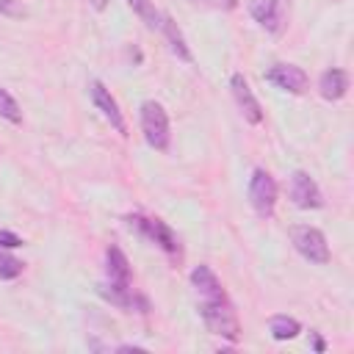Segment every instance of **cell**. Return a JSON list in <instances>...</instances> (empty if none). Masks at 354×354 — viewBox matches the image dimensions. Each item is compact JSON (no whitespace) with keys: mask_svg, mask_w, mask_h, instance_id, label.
I'll return each mask as SVG.
<instances>
[{"mask_svg":"<svg viewBox=\"0 0 354 354\" xmlns=\"http://www.w3.org/2000/svg\"><path fill=\"white\" fill-rule=\"evenodd\" d=\"M199 315H202L205 326H207L213 335H221V337H227L230 343H235V340L241 337V324H238V315H235L230 299L199 301Z\"/></svg>","mask_w":354,"mask_h":354,"instance_id":"6da1fadb","label":"cell"},{"mask_svg":"<svg viewBox=\"0 0 354 354\" xmlns=\"http://www.w3.org/2000/svg\"><path fill=\"white\" fill-rule=\"evenodd\" d=\"M141 133L147 138V144L152 149H160L166 152L169 149V141H171V133H169V113L160 102L155 100H147L141 102Z\"/></svg>","mask_w":354,"mask_h":354,"instance_id":"7a4b0ae2","label":"cell"},{"mask_svg":"<svg viewBox=\"0 0 354 354\" xmlns=\"http://www.w3.org/2000/svg\"><path fill=\"white\" fill-rule=\"evenodd\" d=\"M290 243H293V249L304 260H310L315 266L329 263V243H326V238H324L321 230L307 227V224H299V227L290 230Z\"/></svg>","mask_w":354,"mask_h":354,"instance_id":"3957f363","label":"cell"},{"mask_svg":"<svg viewBox=\"0 0 354 354\" xmlns=\"http://www.w3.org/2000/svg\"><path fill=\"white\" fill-rule=\"evenodd\" d=\"M127 224L136 227L147 241H152L155 246H160L169 257H180V241L171 232V227L160 218H147V216H127Z\"/></svg>","mask_w":354,"mask_h":354,"instance_id":"277c9868","label":"cell"},{"mask_svg":"<svg viewBox=\"0 0 354 354\" xmlns=\"http://www.w3.org/2000/svg\"><path fill=\"white\" fill-rule=\"evenodd\" d=\"M249 202L254 207V213L260 218H271L274 216V205H277V183L266 169H254L252 180H249Z\"/></svg>","mask_w":354,"mask_h":354,"instance_id":"5b68a950","label":"cell"},{"mask_svg":"<svg viewBox=\"0 0 354 354\" xmlns=\"http://www.w3.org/2000/svg\"><path fill=\"white\" fill-rule=\"evenodd\" d=\"M88 94H91L94 108L111 122V127H113L119 136H127V124H124V116H122V111H119V102L111 97V91L105 88V83H102V80H91V83H88Z\"/></svg>","mask_w":354,"mask_h":354,"instance_id":"8992f818","label":"cell"},{"mask_svg":"<svg viewBox=\"0 0 354 354\" xmlns=\"http://www.w3.org/2000/svg\"><path fill=\"white\" fill-rule=\"evenodd\" d=\"M266 80L274 83L277 88L282 91H290V94H304L307 86H310V77L301 66L296 64H274L268 72H266Z\"/></svg>","mask_w":354,"mask_h":354,"instance_id":"52a82bcc","label":"cell"},{"mask_svg":"<svg viewBox=\"0 0 354 354\" xmlns=\"http://www.w3.org/2000/svg\"><path fill=\"white\" fill-rule=\"evenodd\" d=\"M290 199L301 210H315V207L324 205L321 188H318V183L307 171H293L290 174Z\"/></svg>","mask_w":354,"mask_h":354,"instance_id":"ba28073f","label":"cell"},{"mask_svg":"<svg viewBox=\"0 0 354 354\" xmlns=\"http://www.w3.org/2000/svg\"><path fill=\"white\" fill-rule=\"evenodd\" d=\"M230 88H232V97H235V102H238L243 119H246L249 124H260V122H263V108H260L257 97L252 94L249 80H246L241 72H235V75L230 77Z\"/></svg>","mask_w":354,"mask_h":354,"instance_id":"9c48e42d","label":"cell"},{"mask_svg":"<svg viewBox=\"0 0 354 354\" xmlns=\"http://www.w3.org/2000/svg\"><path fill=\"white\" fill-rule=\"evenodd\" d=\"M111 288H130V263L119 246L105 249V282Z\"/></svg>","mask_w":354,"mask_h":354,"instance_id":"30bf717a","label":"cell"},{"mask_svg":"<svg viewBox=\"0 0 354 354\" xmlns=\"http://www.w3.org/2000/svg\"><path fill=\"white\" fill-rule=\"evenodd\" d=\"M191 285L194 290L199 293V301H218V299H227L224 288H221V279L216 277V271L210 266H196L191 271Z\"/></svg>","mask_w":354,"mask_h":354,"instance_id":"8fae6325","label":"cell"},{"mask_svg":"<svg viewBox=\"0 0 354 354\" xmlns=\"http://www.w3.org/2000/svg\"><path fill=\"white\" fill-rule=\"evenodd\" d=\"M318 91H321L324 100H332V102L340 100V97H346V91H348V75L343 69H337V66L326 69L318 77Z\"/></svg>","mask_w":354,"mask_h":354,"instance_id":"7c38bea8","label":"cell"},{"mask_svg":"<svg viewBox=\"0 0 354 354\" xmlns=\"http://www.w3.org/2000/svg\"><path fill=\"white\" fill-rule=\"evenodd\" d=\"M249 14L266 30H279V0H249Z\"/></svg>","mask_w":354,"mask_h":354,"instance_id":"4fadbf2b","label":"cell"},{"mask_svg":"<svg viewBox=\"0 0 354 354\" xmlns=\"http://www.w3.org/2000/svg\"><path fill=\"white\" fill-rule=\"evenodd\" d=\"M160 30H163V36H166V41H169V47H171V53L180 58V61H185V64H191L194 61V55H191V50H188V44H185V39H183V33H180V28H177V22L169 17V14H163V22H160Z\"/></svg>","mask_w":354,"mask_h":354,"instance_id":"5bb4252c","label":"cell"},{"mask_svg":"<svg viewBox=\"0 0 354 354\" xmlns=\"http://www.w3.org/2000/svg\"><path fill=\"white\" fill-rule=\"evenodd\" d=\"M127 6L138 14V19L149 28V30H160V22H163V14L155 8V0H127Z\"/></svg>","mask_w":354,"mask_h":354,"instance_id":"9a60e30c","label":"cell"},{"mask_svg":"<svg viewBox=\"0 0 354 354\" xmlns=\"http://www.w3.org/2000/svg\"><path fill=\"white\" fill-rule=\"evenodd\" d=\"M268 332H271L274 340H293V337L301 332V326H299V321L290 318V315H274V318L268 321Z\"/></svg>","mask_w":354,"mask_h":354,"instance_id":"2e32d148","label":"cell"},{"mask_svg":"<svg viewBox=\"0 0 354 354\" xmlns=\"http://www.w3.org/2000/svg\"><path fill=\"white\" fill-rule=\"evenodd\" d=\"M0 119H6L11 124H22V108L6 88H0Z\"/></svg>","mask_w":354,"mask_h":354,"instance_id":"e0dca14e","label":"cell"},{"mask_svg":"<svg viewBox=\"0 0 354 354\" xmlns=\"http://www.w3.org/2000/svg\"><path fill=\"white\" fill-rule=\"evenodd\" d=\"M22 268H25L22 260H17L14 254H8V252L0 249V279H14V277L22 274Z\"/></svg>","mask_w":354,"mask_h":354,"instance_id":"ac0fdd59","label":"cell"},{"mask_svg":"<svg viewBox=\"0 0 354 354\" xmlns=\"http://www.w3.org/2000/svg\"><path fill=\"white\" fill-rule=\"evenodd\" d=\"M0 14L3 17H25V8L17 0H0Z\"/></svg>","mask_w":354,"mask_h":354,"instance_id":"d6986e66","label":"cell"},{"mask_svg":"<svg viewBox=\"0 0 354 354\" xmlns=\"http://www.w3.org/2000/svg\"><path fill=\"white\" fill-rule=\"evenodd\" d=\"M17 246H22V238L8 230H0V249H17Z\"/></svg>","mask_w":354,"mask_h":354,"instance_id":"ffe728a7","label":"cell"},{"mask_svg":"<svg viewBox=\"0 0 354 354\" xmlns=\"http://www.w3.org/2000/svg\"><path fill=\"white\" fill-rule=\"evenodd\" d=\"M310 337H313V348H315V351H324V348H326V343L318 337V332H310Z\"/></svg>","mask_w":354,"mask_h":354,"instance_id":"44dd1931","label":"cell"},{"mask_svg":"<svg viewBox=\"0 0 354 354\" xmlns=\"http://www.w3.org/2000/svg\"><path fill=\"white\" fill-rule=\"evenodd\" d=\"M116 351H144V346H119Z\"/></svg>","mask_w":354,"mask_h":354,"instance_id":"7402d4cb","label":"cell"},{"mask_svg":"<svg viewBox=\"0 0 354 354\" xmlns=\"http://www.w3.org/2000/svg\"><path fill=\"white\" fill-rule=\"evenodd\" d=\"M91 6H94V8H97V11H102V8H105V6H108V0H91Z\"/></svg>","mask_w":354,"mask_h":354,"instance_id":"603a6c76","label":"cell"}]
</instances>
